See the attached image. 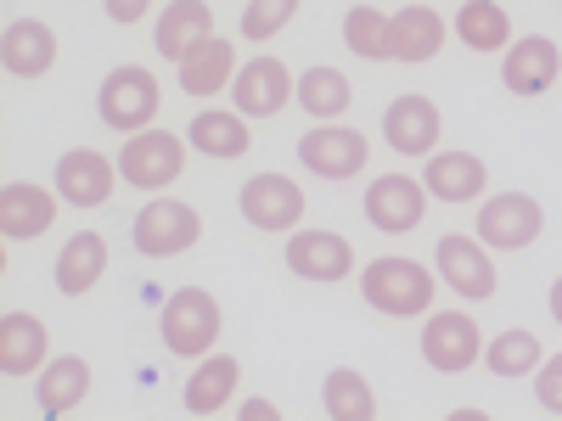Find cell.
<instances>
[{"label": "cell", "mask_w": 562, "mask_h": 421, "mask_svg": "<svg viewBox=\"0 0 562 421\" xmlns=\"http://www.w3.org/2000/svg\"><path fill=\"white\" fill-rule=\"evenodd\" d=\"M360 293L366 304L389 315V320H411V315H428L434 304V275L428 264H416V259H371L366 275H360Z\"/></svg>", "instance_id": "obj_1"}, {"label": "cell", "mask_w": 562, "mask_h": 421, "mask_svg": "<svg viewBox=\"0 0 562 421\" xmlns=\"http://www.w3.org/2000/svg\"><path fill=\"white\" fill-rule=\"evenodd\" d=\"M158 326H164V349H169V354L203 360V354L214 349V338H220V304H214L203 287H180V293L164 298Z\"/></svg>", "instance_id": "obj_2"}, {"label": "cell", "mask_w": 562, "mask_h": 421, "mask_svg": "<svg viewBox=\"0 0 562 421\" xmlns=\"http://www.w3.org/2000/svg\"><path fill=\"white\" fill-rule=\"evenodd\" d=\"M186 169V140L180 135H164V129H135L124 140V152H119V180L140 185V192H164V185H175Z\"/></svg>", "instance_id": "obj_3"}, {"label": "cell", "mask_w": 562, "mask_h": 421, "mask_svg": "<svg viewBox=\"0 0 562 421\" xmlns=\"http://www.w3.org/2000/svg\"><path fill=\"white\" fill-rule=\"evenodd\" d=\"M203 237V219L192 203H175V197H153L147 208L135 214V248L147 259H175L186 248H198Z\"/></svg>", "instance_id": "obj_4"}, {"label": "cell", "mask_w": 562, "mask_h": 421, "mask_svg": "<svg viewBox=\"0 0 562 421\" xmlns=\"http://www.w3.org/2000/svg\"><path fill=\"white\" fill-rule=\"evenodd\" d=\"M102 118L119 129V135H135V129H147L158 118V79L147 68H113L102 79V96H97Z\"/></svg>", "instance_id": "obj_5"}, {"label": "cell", "mask_w": 562, "mask_h": 421, "mask_svg": "<svg viewBox=\"0 0 562 421\" xmlns=\"http://www.w3.org/2000/svg\"><path fill=\"white\" fill-rule=\"evenodd\" d=\"M546 230V208L529 197V192H501L479 208V242L484 248H501V253H518L529 248Z\"/></svg>", "instance_id": "obj_6"}, {"label": "cell", "mask_w": 562, "mask_h": 421, "mask_svg": "<svg viewBox=\"0 0 562 421\" xmlns=\"http://www.w3.org/2000/svg\"><path fill=\"white\" fill-rule=\"evenodd\" d=\"M371 147H366V135L349 129V124H315L304 140H299V163L321 180H355L366 169Z\"/></svg>", "instance_id": "obj_7"}, {"label": "cell", "mask_w": 562, "mask_h": 421, "mask_svg": "<svg viewBox=\"0 0 562 421\" xmlns=\"http://www.w3.org/2000/svg\"><path fill=\"white\" fill-rule=\"evenodd\" d=\"M422 360H428L434 371H445V377H456V371H467L473 360H484V338H479V320L473 315H434L428 332H422Z\"/></svg>", "instance_id": "obj_8"}, {"label": "cell", "mask_w": 562, "mask_h": 421, "mask_svg": "<svg viewBox=\"0 0 562 421\" xmlns=\"http://www.w3.org/2000/svg\"><path fill=\"white\" fill-rule=\"evenodd\" d=\"M293 90H299L293 73L276 57H254L248 68H237V79H231V102H237L243 118H276L293 102Z\"/></svg>", "instance_id": "obj_9"}, {"label": "cell", "mask_w": 562, "mask_h": 421, "mask_svg": "<svg viewBox=\"0 0 562 421\" xmlns=\"http://www.w3.org/2000/svg\"><path fill=\"white\" fill-rule=\"evenodd\" d=\"M243 219L254 230H293L304 219V192L288 174H254L243 185Z\"/></svg>", "instance_id": "obj_10"}, {"label": "cell", "mask_w": 562, "mask_h": 421, "mask_svg": "<svg viewBox=\"0 0 562 421\" xmlns=\"http://www.w3.org/2000/svg\"><path fill=\"white\" fill-rule=\"evenodd\" d=\"M434 270H445V287L461 293V298H495V264H490V248L473 242V237H445L439 253H434Z\"/></svg>", "instance_id": "obj_11"}, {"label": "cell", "mask_w": 562, "mask_h": 421, "mask_svg": "<svg viewBox=\"0 0 562 421\" xmlns=\"http://www.w3.org/2000/svg\"><path fill=\"white\" fill-rule=\"evenodd\" d=\"M422 208H428V185L411 180V174H383L366 185V219L378 230H416L422 225Z\"/></svg>", "instance_id": "obj_12"}, {"label": "cell", "mask_w": 562, "mask_h": 421, "mask_svg": "<svg viewBox=\"0 0 562 421\" xmlns=\"http://www.w3.org/2000/svg\"><path fill=\"white\" fill-rule=\"evenodd\" d=\"M562 73V52H557V39L546 34H529L518 45H506V62H501V79L512 96H546V90L557 84Z\"/></svg>", "instance_id": "obj_13"}, {"label": "cell", "mask_w": 562, "mask_h": 421, "mask_svg": "<svg viewBox=\"0 0 562 421\" xmlns=\"http://www.w3.org/2000/svg\"><path fill=\"white\" fill-rule=\"evenodd\" d=\"M57 197L68 208H102L113 197V163L97 147H74L57 158Z\"/></svg>", "instance_id": "obj_14"}, {"label": "cell", "mask_w": 562, "mask_h": 421, "mask_svg": "<svg viewBox=\"0 0 562 421\" xmlns=\"http://www.w3.org/2000/svg\"><path fill=\"white\" fill-rule=\"evenodd\" d=\"M52 225H57V197L52 192H40V185H29V180L0 185V237L7 242H34Z\"/></svg>", "instance_id": "obj_15"}, {"label": "cell", "mask_w": 562, "mask_h": 421, "mask_svg": "<svg viewBox=\"0 0 562 421\" xmlns=\"http://www.w3.org/2000/svg\"><path fill=\"white\" fill-rule=\"evenodd\" d=\"M0 62H7L12 79L52 73L57 68V34H52V23H40V18L7 23V34H0Z\"/></svg>", "instance_id": "obj_16"}, {"label": "cell", "mask_w": 562, "mask_h": 421, "mask_svg": "<svg viewBox=\"0 0 562 421\" xmlns=\"http://www.w3.org/2000/svg\"><path fill=\"white\" fill-rule=\"evenodd\" d=\"M383 135L400 158H428L439 147V107L428 96H394L389 102V118H383Z\"/></svg>", "instance_id": "obj_17"}, {"label": "cell", "mask_w": 562, "mask_h": 421, "mask_svg": "<svg viewBox=\"0 0 562 421\" xmlns=\"http://www.w3.org/2000/svg\"><path fill=\"white\" fill-rule=\"evenodd\" d=\"M288 270L304 281H344L355 270V248L338 230H299L288 242Z\"/></svg>", "instance_id": "obj_18"}, {"label": "cell", "mask_w": 562, "mask_h": 421, "mask_svg": "<svg viewBox=\"0 0 562 421\" xmlns=\"http://www.w3.org/2000/svg\"><path fill=\"white\" fill-rule=\"evenodd\" d=\"M175 68H180V90H186V96H220V90L237 79V52H231L220 34H209Z\"/></svg>", "instance_id": "obj_19"}, {"label": "cell", "mask_w": 562, "mask_h": 421, "mask_svg": "<svg viewBox=\"0 0 562 421\" xmlns=\"http://www.w3.org/2000/svg\"><path fill=\"white\" fill-rule=\"evenodd\" d=\"M389 45H394V62H434L445 45V18L434 7H400L389 18Z\"/></svg>", "instance_id": "obj_20"}, {"label": "cell", "mask_w": 562, "mask_h": 421, "mask_svg": "<svg viewBox=\"0 0 562 421\" xmlns=\"http://www.w3.org/2000/svg\"><path fill=\"white\" fill-rule=\"evenodd\" d=\"M45 365V326L29 309L0 315V377H29Z\"/></svg>", "instance_id": "obj_21"}, {"label": "cell", "mask_w": 562, "mask_h": 421, "mask_svg": "<svg viewBox=\"0 0 562 421\" xmlns=\"http://www.w3.org/2000/svg\"><path fill=\"white\" fill-rule=\"evenodd\" d=\"M209 34H214V7H209V0H169L164 18H158V39L153 45H158V57L180 62Z\"/></svg>", "instance_id": "obj_22"}, {"label": "cell", "mask_w": 562, "mask_h": 421, "mask_svg": "<svg viewBox=\"0 0 562 421\" xmlns=\"http://www.w3.org/2000/svg\"><path fill=\"white\" fill-rule=\"evenodd\" d=\"M102 275H108V242L97 237V230H74L68 248L57 253V293L79 298V293L97 287Z\"/></svg>", "instance_id": "obj_23"}, {"label": "cell", "mask_w": 562, "mask_h": 421, "mask_svg": "<svg viewBox=\"0 0 562 421\" xmlns=\"http://www.w3.org/2000/svg\"><path fill=\"white\" fill-rule=\"evenodd\" d=\"M484 163L473 152H434L428 158V174H422V185H428V197L439 203H473L484 197Z\"/></svg>", "instance_id": "obj_24"}, {"label": "cell", "mask_w": 562, "mask_h": 421, "mask_svg": "<svg viewBox=\"0 0 562 421\" xmlns=\"http://www.w3.org/2000/svg\"><path fill=\"white\" fill-rule=\"evenodd\" d=\"M90 394V365L79 354H63V360H45L40 365V383H34V399L45 416H68L74 405H85Z\"/></svg>", "instance_id": "obj_25"}, {"label": "cell", "mask_w": 562, "mask_h": 421, "mask_svg": "<svg viewBox=\"0 0 562 421\" xmlns=\"http://www.w3.org/2000/svg\"><path fill=\"white\" fill-rule=\"evenodd\" d=\"M237 377H243V365L231 360V354H214L192 371V383H186V410L192 416H214L231 405V394H237Z\"/></svg>", "instance_id": "obj_26"}, {"label": "cell", "mask_w": 562, "mask_h": 421, "mask_svg": "<svg viewBox=\"0 0 562 421\" xmlns=\"http://www.w3.org/2000/svg\"><path fill=\"white\" fill-rule=\"evenodd\" d=\"M299 107L310 113V118H321V124H333V118H344L349 113V102H355V84L338 73V68H310V73H299Z\"/></svg>", "instance_id": "obj_27"}, {"label": "cell", "mask_w": 562, "mask_h": 421, "mask_svg": "<svg viewBox=\"0 0 562 421\" xmlns=\"http://www.w3.org/2000/svg\"><path fill=\"white\" fill-rule=\"evenodd\" d=\"M456 34H461L467 52H506L512 45V18L495 7V0H461Z\"/></svg>", "instance_id": "obj_28"}, {"label": "cell", "mask_w": 562, "mask_h": 421, "mask_svg": "<svg viewBox=\"0 0 562 421\" xmlns=\"http://www.w3.org/2000/svg\"><path fill=\"white\" fill-rule=\"evenodd\" d=\"M186 135H192V147L209 152V158H243V152L254 147L243 113H198Z\"/></svg>", "instance_id": "obj_29"}, {"label": "cell", "mask_w": 562, "mask_h": 421, "mask_svg": "<svg viewBox=\"0 0 562 421\" xmlns=\"http://www.w3.org/2000/svg\"><path fill=\"white\" fill-rule=\"evenodd\" d=\"M321 399H326V416L333 421H371L378 416V394H371V383L360 377V371H349V365H338L333 377H326Z\"/></svg>", "instance_id": "obj_30"}, {"label": "cell", "mask_w": 562, "mask_h": 421, "mask_svg": "<svg viewBox=\"0 0 562 421\" xmlns=\"http://www.w3.org/2000/svg\"><path fill=\"white\" fill-rule=\"evenodd\" d=\"M540 360H546V349H540V338L535 332H501L490 349H484V365L495 371V377H535L540 371Z\"/></svg>", "instance_id": "obj_31"}, {"label": "cell", "mask_w": 562, "mask_h": 421, "mask_svg": "<svg viewBox=\"0 0 562 421\" xmlns=\"http://www.w3.org/2000/svg\"><path fill=\"white\" fill-rule=\"evenodd\" d=\"M344 45L355 57H366V62H389L394 57V45H389V18L378 12V7H349V18H344Z\"/></svg>", "instance_id": "obj_32"}, {"label": "cell", "mask_w": 562, "mask_h": 421, "mask_svg": "<svg viewBox=\"0 0 562 421\" xmlns=\"http://www.w3.org/2000/svg\"><path fill=\"white\" fill-rule=\"evenodd\" d=\"M299 18V0H248V12H243V39L265 45L276 39L281 29H288Z\"/></svg>", "instance_id": "obj_33"}, {"label": "cell", "mask_w": 562, "mask_h": 421, "mask_svg": "<svg viewBox=\"0 0 562 421\" xmlns=\"http://www.w3.org/2000/svg\"><path fill=\"white\" fill-rule=\"evenodd\" d=\"M535 399H540L551 416H562V354H557V360H540V371H535Z\"/></svg>", "instance_id": "obj_34"}, {"label": "cell", "mask_w": 562, "mask_h": 421, "mask_svg": "<svg viewBox=\"0 0 562 421\" xmlns=\"http://www.w3.org/2000/svg\"><path fill=\"white\" fill-rule=\"evenodd\" d=\"M147 7H153V0H108V18L113 23H140V18H147Z\"/></svg>", "instance_id": "obj_35"}, {"label": "cell", "mask_w": 562, "mask_h": 421, "mask_svg": "<svg viewBox=\"0 0 562 421\" xmlns=\"http://www.w3.org/2000/svg\"><path fill=\"white\" fill-rule=\"evenodd\" d=\"M276 416H281V410H276L270 399H248V405H243V421H276Z\"/></svg>", "instance_id": "obj_36"}, {"label": "cell", "mask_w": 562, "mask_h": 421, "mask_svg": "<svg viewBox=\"0 0 562 421\" xmlns=\"http://www.w3.org/2000/svg\"><path fill=\"white\" fill-rule=\"evenodd\" d=\"M551 320H557V326H562V275H557V281H551Z\"/></svg>", "instance_id": "obj_37"}]
</instances>
